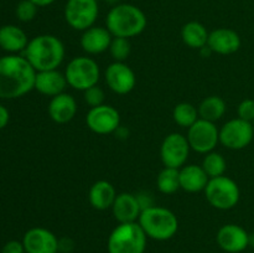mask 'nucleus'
<instances>
[{
    "label": "nucleus",
    "instance_id": "f257e3e1",
    "mask_svg": "<svg viewBox=\"0 0 254 253\" xmlns=\"http://www.w3.org/2000/svg\"><path fill=\"white\" fill-rule=\"evenodd\" d=\"M36 71L25 57L9 55L0 59V98L15 99L35 89Z\"/></svg>",
    "mask_w": 254,
    "mask_h": 253
},
{
    "label": "nucleus",
    "instance_id": "f03ea898",
    "mask_svg": "<svg viewBox=\"0 0 254 253\" xmlns=\"http://www.w3.org/2000/svg\"><path fill=\"white\" fill-rule=\"evenodd\" d=\"M24 54L36 72L57 69L64 62V45L55 35H39L30 40Z\"/></svg>",
    "mask_w": 254,
    "mask_h": 253
},
{
    "label": "nucleus",
    "instance_id": "7ed1b4c3",
    "mask_svg": "<svg viewBox=\"0 0 254 253\" xmlns=\"http://www.w3.org/2000/svg\"><path fill=\"white\" fill-rule=\"evenodd\" d=\"M148 20L143 10L131 4H118L106 17V27L113 37H135L145 30Z\"/></svg>",
    "mask_w": 254,
    "mask_h": 253
},
{
    "label": "nucleus",
    "instance_id": "20e7f679",
    "mask_svg": "<svg viewBox=\"0 0 254 253\" xmlns=\"http://www.w3.org/2000/svg\"><path fill=\"white\" fill-rule=\"evenodd\" d=\"M138 223L148 238L168 241L176 235L179 220L171 210L161 206H149L141 211Z\"/></svg>",
    "mask_w": 254,
    "mask_h": 253
},
{
    "label": "nucleus",
    "instance_id": "39448f33",
    "mask_svg": "<svg viewBox=\"0 0 254 253\" xmlns=\"http://www.w3.org/2000/svg\"><path fill=\"white\" fill-rule=\"evenodd\" d=\"M148 236L138 222L119 223L108 237V253H144Z\"/></svg>",
    "mask_w": 254,
    "mask_h": 253
},
{
    "label": "nucleus",
    "instance_id": "423d86ee",
    "mask_svg": "<svg viewBox=\"0 0 254 253\" xmlns=\"http://www.w3.org/2000/svg\"><path fill=\"white\" fill-rule=\"evenodd\" d=\"M67 83L77 91L84 92L97 86L99 81V66L93 59L86 56L74 57L68 62L64 71Z\"/></svg>",
    "mask_w": 254,
    "mask_h": 253
},
{
    "label": "nucleus",
    "instance_id": "0eeeda50",
    "mask_svg": "<svg viewBox=\"0 0 254 253\" xmlns=\"http://www.w3.org/2000/svg\"><path fill=\"white\" fill-rule=\"evenodd\" d=\"M206 200L217 210H231L238 203L241 191L236 181L222 175L208 180L205 188Z\"/></svg>",
    "mask_w": 254,
    "mask_h": 253
},
{
    "label": "nucleus",
    "instance_id": "6e6552de",
    "mask_svg": "<svg viewBox=\"0 0 254 253\" xmlns=\"http://www.w3.org/2000/svg\"><path fill=\"white\" fill-rule=\"evenodd\" d=\"M99 7L97 0H68L64 6V20L77 31L94 26Z\"/></svg>",
    "mask_w": 254,
    "mask_h": 253
},
{
    "label": "nucleus",
    "instance_id": "1a4fd4ad",
    "mask_svg": "<svg viewBox=\"0 0 254 253\" xmlns=\"http://www.w3.org/2000/svg\"><path fill=\"white\" fill-rule=\"evenodd\" d=\"M188 141L193 151L207 154L215 150L220 143V130L213 122L198 118L188 129Z\"/></svg>",
    "mask_w": 254,
    "mask_h": 253
},
{
    "label": "nucleus",
    "instance_id": "9d476101",
    "mask_svg": "<svg viewBox=\"0 0 254 253\" xmlns=\"http://www.w3.org/2000/svg\"><path fill=\"white\" fill-rule=\"evenodd\" d=\"M253 124L241 118L231 119L220 129V143L231 150L245 149L253 140Z\"/></svg>",
    "mask_w": 254,
    "mask_h": 253
},
{
    "label": "nucleus",
    "instance_id": "9b49d317",
    "mask_svg": "<svg viewBox=\"0 0 254 253\" xmlns=\"http://www.w3.org/2000/svg\"><path fill=\"white\" fill-rule=\"evenodd\" d=\"M188 138L180 133H171L165 136L160 148V156L166 168L181 169L188 161L190 154Z\"/></svg>",
    "mask_w": 254,
    "mask_h": 253
},
{
    "label": "nucleus",
    "instance_id": "f8f14e48",
    "mask_svg": "<svg viewBox=\"0 0 254 253\" xmlns=\"http://www.w3.org/2000/svg\"><path fill=\"white\" fill-rule=\"evenodd\" d=\"M86 123L93 133L107 135L119 128L121 114L114 107L109 104H102L89 109L86 116Z\"/></svg>",
    "mask_w": 254,
    "mask_h": 253
},
{
    "label": "nucleus",
    "instance_id": "ddd939ff",
    "mask_svg": "<svg viewBox=\"0 0 254 253\" xmlns=\"http://www.w3.org/2000/svg\"><path fill=\"white\" fill-rule=\"evenodd\" d=\"M106 83L117 94H128L136 84V77L133 69L124 62H113L104 72Z\"/></svg>",
    "mask_w": 254,
    "mask_h": 253
},
{
    "label": "nucleus",
    "instance_id": "4468645a",
    "mask_svg": "<svg viewBox=\"0 0 254 253\" xmlns=\"http://www.w3.org/2000/svg\"><path fill=\"white\" fill-rule=\"evenodd\" d=\"M26 253H59L60 241L54 232L44 227H32L22 238Z\"/></svg>",
    "mask_w": 254,
    "mask_h": 253
},
{
    "label": "nucleus",
    "instance_id": "2eb2a0df",
    "mask_svg": "<svg viewBox=\"0 0 254 253\" xmlns=\"http://www.w3.org/2000/svg\"><path fill=\"white\" fill-rule=\"evenodd\" d=\"M216 241L221 250L225 252L240 253L250 246V235L241 226L228 223L218 230Z\"/></svg>",
    "mask_w": 254,
    "mask_h": 253
},
{
    "label": "nucleus",
    "instance_id": "dca6fc26",
    "mask_svg": "<svg viewBox=\"0 0 254 253\" xmlns=\"http://www.w3.org/2000/svg\"><path fill=\"white\" fill-rule=\"evenodd\" d=\"M241 37L235 30L227 27H220L208 35L207 47L218 55H232L240 50Z\"/></svg>",
    "mask_w": 254,
    "mask_h": 253
},
{
    "label": "nucleus",
    "instance_id": "f3484780",
    "mask_svg": "<svg viewBox=\"0 0 254 253\" xmlns=\"http://www.w3.org/2000/svg\"><path fill=\"white\" fill-rule=\"evenodd\" d=\"M112 211L118 223H129L138 222L143 207L139 202L138 196L130 192H122L117 195Z\"/></svg>",
    "mask_w": 254,
    "mask_h": 253
},
{
    "label": "nucleus",
    "instance_id": "a211bd4d",
    "mask_svg": "<svg viewBox=\"0 0 254 253\" xmlns=\"http://www.w3.org/2000/svg\"><path fill=\"white\" fill-rule=\"evenodd\" d=\"M67 86H68V83H67L66 76L59 69L36 72L35 89L44 96H59V94L64 93Z\"/></svg>",
    "mask_w": 254,
    "mask_h": 253
},
{
    "label": "nucleus",
    "instance_id": "6ab92c4d",
    "mask_svg": "<svg viewBox=\"0 0 254 253\" xmlns=\"http://www.w3.org/2000/svg\"><path fill=\"white\" fill-rule=\"evenodd\" d=\"M113 36L107 27L92 26L84 30L81 36V46L89 55H99L109 50Z\"/></svg>",
    "mask_w": 254,
    "mask_h": 253
},
{
    "label": "nucleus",
    "instance_id": "aec40b11",
    "mask_svg": "<svg viewBox=\"0 0 254 253\" xmlns=\"http://www.w3.org/2000/svg\"><path fill=\"white\" fill-rule=\"evenodd\" d=\"M49 116L55 123L66 124L76 117L77 102L73 96L68 93H61L52 97L49 103Z\"/></svg>",
    "mask_w": 254,
    "mask_h": 253
},
{
    "label": "nucleus",
    "instance_id": "412c9836",
    "mask_svg": "<svg viewBox=\"0 0 254 253\" xmlns=\"http://www.w3.org/2000/svg\"><path fill=\"white\" fill-rule=\"evenodd\" d=\"M210 178L202 166L190 164L180 169V189L186 192H200L205 190Z\"/></svg>",
    "mask_w": 254,
    "mask_h": 253
},
{
    "label": "nucleus",
    "instance_id": "4be33fe9",
    "mask_svg": "<svg viewBox=\"0 0 254 253\" xmlns=\"http://www.w3.org/2000/svg\"><path fill=\"white\" fill-rule=\"evenodd\" d=\"M117 192L114 186L107 180H98L91 186L88 191L89 203L98 211L112 208L116 201Z\"/></svg>",
    "mask_w": 254,
    "mask_h": 253
},
{
    "label": "nucleus",
    "instance_id": "5701e85b",
    "mask_svg": "<svg viewBox=\"0 0 254 253\" xmlns=\"http://www.w3.org/2000/svg\"><path fill=\"white\" fill-rule=\"evenodd\" d=\"M29 40L24 30L15 25H4L0 27V47L4 51L16 54L25 51Z\"/></svg>",
    "mask_w": 254,
    "mask_h": 253
},
{
    "label": "nucleus",
    "instance_id": "b1692460",
    "mask_svg": "<svg viewBox=\"0 0 254 253\" xmlns=\"http://www.w3.org/2000/svg\"><path fill=\"white\" fill-rule=\"evenodd\" d=\"M208 35L210 32L198 21H189L181 29V39L184 44L190 49L201 50L207 46Z\"/></svg>",
    "mask_w": 254,
    "mask_h": 253
},
{
    "label": "nucleus",
    "instance_id": "393cba45",
    "mask_svg": "<svg viewBox=\"0 0 254 253\" xmlns=\"http://www.w3.org/2000/svg\"><path fill=\"white\" fill-rule=\"evenodd\" d=\"M226 102L223 98L218 96H210L202 99L198 106V117L208 122H217L225 116L226 113Z\"/></svg>",
    "mask_w": 254,
    "mask_h": 253
},
{
    "label": "nucleus",
    "instance_id": "a878e982",
    "mask_svg": "<svg viewBox=\"0 0 254 253\" xmlns=\"http://www.w3.org/2000/svg\"><path fill=\"white\" fill-rule=\"evenodd\" d=\"M156 186L165 195L175 193L180 189V169L165 166L156 178Z\"/></svg>",
    "mask_w": 254,
    "mask_h": 253
},
{
    "label": "nucleus",
    "instance_id": "bb28decb",
    "mask_svg": "<svg viewBox=\"0 0 254 253\" xmlns=\"http://www.w3.org/2000/svg\"><path fill=\"white\" fill-rule=\"evenodd\" d=\"M173 118L178 126L189 129L200 117H198L197 108L193 104L181 102L174 107Z\"/></svg>",
    "mask_w": 254,
    "mask_h": 253
},
{
    "label": "nucleus",
    "instance_id": "cd10ccee",
    "mask_svg": "<svg viewBox=\"0 0 254 253\" xmlns=\"http://www.w3.org/2000/svg\"><path fill=\"white\" fill-rule=\"evenodd\" d=\"M201 166L203 168L205 173L207 174L208 178L213 179L225 175L227 163H226V159L223 158L222 154L217 153V151H211V153L205 154V158H203Z\"/></svg>",
    "mask_w": 254,
    "mask_h": 253
},
{
    "label": "nucleus",
    "instance_id": "c85d7f7f",
    "mask_svg": "<svg viewBox=\"0 0 254 253\" xmlns=\"http://www.w3.org/2000/svg\"><path fill=\"white\" fill-rule=\"evenodd\" d=\"M130 42L126 37H113L109 46L112 57L118 62H124L130 55Z\"/></svg>",
    "mask_w": 254,
    "mask_h": 253
},
{
    "label": "nucleus",
    "instance_id": "c756f323",
    "mask_svg": "<svg viewBox=\"0 0 254 253\" xmlns=\"http://www.w3.org/2000/svg\"><path fill=\"white\" fill-rule=\"evenodd\" d=\"M37 5L31 0H21L16 6V16L20 21L29 22L35 19L37 14Z\"/></svg>",
    "mask_w": 254,
    "mask_h": 253
},
{
    "label": "nucleus",
    "instance_id": "7c9ffc66",
    "mask_svg": "<svg viewBox=\"0 0 254 253\" xmlns=\"http://www.w3.org/2000/svg\"><path fill=\"white\" fill-rule=\"evenodd\" d=\"M104 98H106V94H104V91L98 84L84 91V102L91 108L104 104Z\"/></svg>",
    "mask_w": 254,
    "mask_h": 253
},
{
    "label": "nucleus",
    "instance_id": "2f4dec72",
    "mask_svg": "<svg viewBox=\"0 0 254 253\" xmlns=\"http://www.w3.org/2000/svg\"><path fill=\"white\" fill-rule=\"evenodd\" d=\"M238 118L253 123L254 121V99H245L237 107Z\"/></svg>",
    "mask_w": 254,
    "mask_h": 253
},
{
    "label": "nucleus",
    "instance_id": "473e14b6",
    "mask_svg": "<svg viewBox=\"0 0 254 253\" xmlns=\"http://www.w3.org/2000/svg\"><path fill=\"white\" fill-rule=\"evenodd\" d=\"M1 253H26L25 252L24 243L20 242V241H9L4 245L2 247Z\"/></svg>",
    "mask_w": 254,
    "mask_h": 253
},
{
    "label": "nucleus",
    "instance_id": "72a5a7b5",
    "mask_svg": "<svg viewBox=\"0 0 254 253\" xmlns=\"http://www.w3.org/2000/svg\"><path fill=\"white\" fill-rule=\"evenodd\" d=\"M9 119H10L9 111H7L4 106H1V104H0V130H1V129H4L5 126H7V123H9Z\"/></svg>",
    "mask_w": 254,
    "mask_h": 253
},
{
    "label": "nucleus",
    "instance_id": "f704fd0d",
    "mask_svg": "<svg viewBox=\"0 0 254 253\" xmlns=\"http://www.w3.org/2000/svg\"><path fill=\"white\" fill-rule=\"evenodd\" d=\"M34 4H36L39 7H44V6H49V5L54 4L56 0H31Z\"/></svg>",
    "mask_w": 254,
    "mask_h": 253
},
{
    "label": "nucleus",
    "instance_id": "c9c22d12",
    "mask_svg": "<svg viewBox=\"0 0 254 253\" xmlns=\"http://www.w3.org/2000/svg\"><path fill=\"white\" fill-rule=\"evenodd\" d=\"M250 246H252V247L254 248V233L250 235Z\"/></svg>",
    "mask_w": 254,
    "mask_h": 253
},
{
    "label": "nucleus",
    "instance_id": "e433bc0d",
    "mask_svg": "<svg viewBox=\"0 0 254 253\" xmlns=\"http://www.w3.org/2000/svg\"><path fill=\"white\" fill-rule=\"evenodd\" d=\"M252 124H253V128H254V121H253V123H252Z\"/></svg>",
    "mask_w": 254,
    "mask_h": 253
}]
</instances>
